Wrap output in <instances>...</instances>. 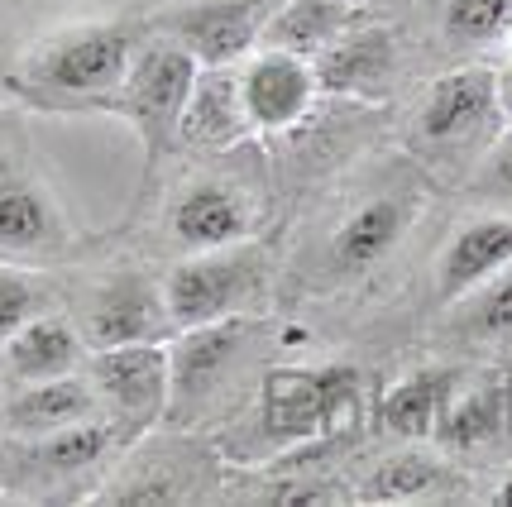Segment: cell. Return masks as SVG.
Returning <instances> with one entry per match:
<instances>
[{
	"mask_svg": "<svg viewBox=\"0 0 512 507\" xmlns=\"http://www.w3.org/2000/svg\"><path fill=\"white\" fill-rule=\"evenodd\" d=\"M144 0H0V34L10 39L20 29L24 39L48 24L91 20V15H144ZM20 39V44H24Z\"/></svg>",
	"mask_w": 512,
	"mask_h": 507,
	"instance_id": "28",
	"label": "cell"
},
{
	"mask_svg": "<svg viewBox=\"0 0 512 507\" xmlns=\"http://www.w3.org/2000/svg\"><path fill=\"white\" fill-rule=\"evenodd\" d=\"M87 240L53 192L44 158L29 139L24 106H0V259L34 268H72L87 259Z\"/></svg>",
	"mask_w": 512,
	"mask_h": 507,
	"instance_id": "8",
	"label": "cell"
},
{
	"mask_svg": "<svg viewBox=\"0 0 512 507\" xmlns=\"http://www.w3.org/2000/svg\"><path fill=\"white\" fill-rule=\"evenodd\" d=\"M87 354L91 345L82 340L67 307L48 311V316L29 321L24 331H15L0 345V393H15V388H29V383H48V378L82 374Z\"/></svg>",
	"mask_w": 512,
	"mask_h": 507,
	"instance_id": "23",
	"label": "cell"
},
{
	"mask_svg": "<svg viewBox=\"0 0 512 507\" xmlns=\"http://www.w3.org/2000/svg\"><path fill=\"white\" fill-rule=\"evenodd\" d=\"M120 450L125 441L106 417L44 431V436H0V503H91Z\"/></svg>",
	"mask_w": 512,
	"mask_h": 507,
	"instance_id": "10",
	"label": "cell"
},
{
	"mask_svg": "<svg viewBox=\"0 0 512 507\" xmlns=\"http://www.w3.org/2000/svg\"><path fill=\"white\" fill-rule=\"evenodd\" d=\"M197 67L201 63L187 48L149 24V34H144V44H139L130 72H125V87L111 106V115L130 125L139 149H144L139 187H149L163 173V163L178 154V120L182 106H187V91L197 82Z\"/></svg>",
	"mask_w": 512,
	"mask_h": 507,
	"instance_id": "12",
	"label": "cell"
},
{
	"mask_svg": "<svg viewBox=\"0 0 512 507\" xmlns=\"http://www.w3.org/2000/svg\"><path fill=\"white\" fill-rule=\"evenodd\" d=\"M91 417H101V407H96L87 374L48 378V383L0 393V431L5 436H44V431H63V426Z\"/></svg>",
	"mask_w": 512,
	"mask_h": 507,
	"instance_id": "24",
	"label": "cell"
},
{
	"mask_svg": "<svg viewBox=\"0 0 512 507\" xmlns=\"http://www.w3.org/2000/svg\"><path fill=\"white\" fill-rule=\"evenodd\" d=\"M316 77H321L326 96H345V101L374 106V111H393L402 96L422 82L398 24L383 20V15H369L345 39H335L316 58Z\"/></svg>",
	"mask_w": 512,
	"mask_h": 507,
	"instance_id": "14",
	"label": "cell"
},
{
	"mask_svg": "<svg viewBox=\"0 0 512 507\" xmlns=\"http://www.w3.org/2000/svg\"><path fill=\"white\" fill-rule=\"evenodd\" d=\"M431 445H441L450 460H493V455H503L512 445V369L460 378Z\"/></svg>",
	"mask_w": 512,
	"mask_h": 507,
	"instance_id": "20",
	"label": "cell"
},
{
	"mask_svg": "<svg viewBox=\"0 0 512 507\" xmlns=\"http://www.w3.org/2000/svg\"><path fill=\"white\" fill-rule=\"evenodd\" d=\"M393 111V144L417 158L441 192H460L469 168L508 125L493 63L441 67L422 77Z\"/></svg>",
	"mask_w": 512,
	"mask_h": 507,
	"instance_id": "6",
	"label": "cell"
},
{
	"mask_svg": "<svg viewBox=\"0 0 512 507\" xmlns=\"http://www.w3.org/2000/svg\"><path fill=\"white\" fill-rule=\"evenodd\" d=\"M15 67H20V44L0 34V106H15Z\"/></svg>",
	"mask_w": 512,
	"mask_h": 507,
	"instance_id": "30",
	"label": "cell"
},
{
	"mask_svg": "<svg viewBox=\"0 0 512 507\" xmlns=\"http://www.w3.org/2000/svg\"><path fill=\"white\" fill-rule=\"evenodd\" d=\"M87 383L101 417L130 445L168 421V345H115L87 354Z\"/></svg>",
	"mask_w": 512,
	"mask_h": 507,
	"instance_id": "15",
	"label": "cell"
},
{
	"mask_svg": "<svg viewBox=\"0 0 512 507\" xmlns=\"http://www.w3.org/2000/svg\"><path fill=\"white\" fill-rule=\"evenodd\" d=\"M302 335L278 311L187 326L168 340V426L225 431L249 412L264 374Z\"/></svg>",
	"mask_w": 512,
	"mask_h": 507,
	"instance_id": "4",
	"label": "cell"
},
{
	"mask_svg": "<svg viewBox=\"0 0 512 507\" xmlns=\"http://www.w3.org/2000/svg\"><path fill=\"white\" fill-rule=\"evenodd\" d=\"M63 307V268H34L0 259V345L29 321Z\"/></svg>",
	"mask_w": 512,
	"mask_h": 507,
	"instance_id": "27",
	"label": "cell"
},
{
	"mask_svg": "<svg viewBox=\"0 0 512 507\" xmlns=\"http://www.w3.org/2000/svg\"><path fill=\"white\" fill-rule=\"evenodd\" d=\"M436 197L441 187L402 144L379 139L355 154L278 225V316L316 331L321 321H355L359 307H374Z\"/></svg>",
	"mask_w": 512,
	"mask_h": 507,
	"instance_id": "1",
	"label": "cell"
},
{
	"mask_svg": "<svg viewBox=\"0 0 512 507\" xmlns=\"http://www.w3.org/2000/svg\"><path fill=\"white\" fill-rule=\"evenodd\" d=\"M436 331H446L450 345L460 350H493L512 345V264L493 273L484 287H474L455 307L436 311Z\"/></svg>",
	"mask_w": 512,
	"mask_h": 507,
	"instance_id": "26",
	"label": "cell"
},
{
	"mask_svg": "<svg viewBox=\"0 0 512 507\" xmlns=\"http://www.w3.org/2000/svg\"><path fill=\"white\" fill-rule=\"evenodd\" d=\"M369 15H379L374 0H283L264 29V48H283L316 63L335 39H345Z\"/></svg>",
	"mask_w": 512,
	"mask_h": 507,
	"instance_id": "25",
	"label": "cell"
},
{
	"mask_svg": "<svg viewBox=\"0 0 512 507\" xmlns=\"http://www.w3.org/2000/svg\"><path fill=\"white\" fill-rule=\"evenodd\" d=\"M512 264V211H474L450 230L431 254L426 302L431 311L455 307L474 287H484L493 273Z\"/></svg>",
	"mask_w": 512,
	"mask_h": 507,
	"instance_id": "18",
	"label": "cell"
},
{
	"mask_svg": "<svg viewBox=\"0 0 512 507\" xmlns=\"http://www.w3.org/2000/svg\"><path fill=\"white\" fill-rule=\"evenodd\" d=\"M460 197L474 201L479 211H512V120L498 130L484 158L469 168V177L460 182Z\"/></svg>",
	"mask_w": 512,
	"mask_h": 507,
	"instance_id": "29",
	"label": "cell"
},
{
	"mask_svg": "<svg viewBox=\"0 0 512 507\" xmlns=\"http://www.w3.org/2000/svg\"><path fill=\"white\" fill-rule=\"evenodd\" d=\"M259 139L249 125L245 96H240V63L197 67V82L187 91L178 120V154H225Z\"/></svg>",
	"mask_w": 512,
	"mask_h": 507,
	"instance_id": "22",
	"label": "cell"
},
{
	"mask_svg": "<svg viewBox=\"0 0 512 507\" xmlns=\"http://www.w3.org/2000/svg\"><path fill=\"white\" fill-rule=\"evenodd\" d=\"M484 503H493V507H512V464L493 479V488L484 493Z\"/></svg>",
	"mask_w": 512,
	"mask_h": 507,
	"instance_id": "31",
	"label": "cell"
},
{
	"mask_svg": "<svg viewBox=\"0 0 512 507\" xmlns=\"http://www.w3.org/2000/svg\"><path fill=\"white\" fill-rule=\"evenodd\" d=\"M369 412H374V378L355 359H326V364L278 359L245 417L216 431V445L230 464H264L307 445L345 450L369 436Z\"/></svg>",
	"mask_w": 512,
	"mask_h": 507,
	"instance_id": "3",
	"label": "cell"
},
{
	"mask_svg": "<svg viewBox=\"0 0 512 507\" xmlns=\"http://www.w3.org/2000/svg\"><path fill=\"white\" fill-rule=\"evenodd\" d=\"M63 307L91 350L115 345H168L178 335L163 264L120 244L115 254H87L63 268Z\"/></svg>",
	"mask_w": 512,
	"mask_h": 507,
	"instance_id": "7",
	"label": "cell"
},
{
	"mask_svg": "<svg viewBox=\"0 0 512 507\" xmlns=\"http://www.w3.org/2000/svg\"><path fill=\"white\" fill-rule=\"evenodd\" d=\"M240 96H245L249 125L259 139H278V134L297 130L307 115L316 111V101L326 96L321 77H316L312 58H297L283 48H254L240 63Z\"/></svg>",
	"mask_w": 512,
	"mask_h": 507,
	"instance_id": "19",
	"label": "cell"
},
{
	"mask_svg": "<svg viewBox=\"0 0 512 507\" xmlns=\"http://www.w3.org/2000/svg\"><path fill=\"white\" fill-rule=\"evenodd\" d=\"M460 364H412L407 374L388 378L374 388L369 436L379 441H431L450 393L460 388Z\"/></svg>",
	"mask_w": 512,
	"mask_h": 507,
	"instance_id": "21",
	"label": "cell"
},
{
	"mask_svg": "<svg viewBox=\"0 0 512 507\" xmlns=\"http://www.w3.org/2000/svg\"><path fill=\"white\" fill-rule=\"evenodd\" d=\"M0 436H5V431H0Z\"/></svg>",
	"mask_w": 512,
	"mask_h": 507,
	"instance_id": "33",
	"label": "cell"
},
{
	"mask_svg": "<svg viewBox=\"0 0 512 507\" xmlns=\"http://www.w3.org/2000/svg\"><path fill=\"white\" fill-rule=\"evenodd\" d=\"M283 225L278 182L264 139H249L225 154H173L163 173L134 192L125 244L158 264L259 240Z\"/></svg>",
	"mask_w": 512,
	"mask_h": 507,
	"instance_id": "2",
	"label": "cell"
},
{
	"mask_svg": "<svg viewBox=\"0 0 512 507\" xmlns=\"http://www.w3.org/2000/svg\"><path fill=\"white\" fill-rule=\"evenodd\" d=\"M393 24L412 53L417 77L460 63L498 67L512 34V0H402V15H393Z\"/></svg>",
	"mask_w": 512,
	"mask_h": 507,
	"instance_id": "13",
	"label": "cell"
},
{
	"mask_svg": "<svg viewBox=\"0 0 512 507\" xmlns=\"http://www.w3.org/2000/svg\"><path fill=\"white\" fill-rule=\"evenodd\" d=\"M498 91H503V111L512 120V67H498Z\"/></svg>",
	"mask_w": 512,
	"mask_h": 507,
	"instance_id": "32",
	"label": "cell"
},
{
	"mask_svg": "<svg viewBox=\"0 0 512 507\" xmlns=\"http://www.w3.org/2000/svg\"><path fill=\"white\" fill-rule=\"evenodd\" d=\"M230 460L211 431L154 426L115 455L96 488V507H201L221 503Z\"/></svg>",
	"mask_w": 512,
	"mask_h": 507,
	"instance_id": "9",
	"label": "cell"
},
{
	"mask_svg": "<svg viewBox=\"0 0 512 507\" xmlns=\"http://www.w3.org/2000/svg\"><path fill=\"white\" fill-rule=\"evenodd\" d=\"M149 15H91L48 24L20 44L15 106L44 115H111Z\"/></svg>",
	"mask_w": 512,
	"mask_h": 507,
	"instance_id": "5",
	"label": "cell"
},
{
	"mask_svg": "<svg viewBox=\"0 0 512 507\" xmlns=\"http://www.w3.org/2000/svg\"><path fill=\"white\" fill-rule=\"evenodd\" d=\"M278 273H283V244L278 230L259 240L201 249L163 264V292L178 331L230 321V316H264L278 311Z\"/></svg>",
	"mask_w": 512,
	"mask_h": 507,
	"instance_id": "11",
	"label": "cell"
},
{
	"mask_svg": "<svg viewBox=\"0 0 512 507\" xmlns=\"http://www.w3.org/2000/svg\"><path fill=\"white\" fill-rule=\"evenodd\" d=\"M355 503H455L469 474L431 441H388L383 455L350 469Z\"/></svg>",
	"mask_w": 512,
	"mask_h": 507,
	"instance_id": "17",
	"label": "cell"
},
{
	"mask_svg": "<svg viewBox=\"0 0 512 507\" xmlns=\"http://www.w3.org/2000/svg\"><path fill=\"white\" fill-rule=\"evenodd\" d=\"M283 0H158L149 24L182 44L201 67L245 63Z\"/></svg>",
	"mask_w": 512,
	"mask_h": 507,
	"instance_id": "16",
	"label": "cell"
}]
</instances>
